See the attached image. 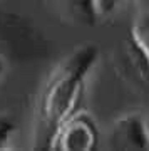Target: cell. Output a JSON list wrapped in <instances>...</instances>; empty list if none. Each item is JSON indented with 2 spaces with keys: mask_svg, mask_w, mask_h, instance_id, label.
Segmentation results:
<instances>
[{
  "mask_svg": "<svg viewBox=\"0 0 149 151\" xmlns=\"http://www.w3.org/2000/svg\"><path fill=\"white\" fill-rule=\"evenodd\" d=\"M129 37H131L134 52L143 60L149 74V10H144L136 15L129 30Z\"/></svg>",
  "mask_w": 149,
  "mask_h": 151,
  "instance_id": "cell-4",
  "label": "cell"
},
{
  "mask_svg": "<svg viewBox=\"0 0 149 151\" xmlns=\"http://www.w3.org/2000/svg\"><path fill=\"white\" fill-rule=\"evenodd\" d=\"M5 70H7V64H5V59H4V57L0 55V77H2V76L5 74Z\"/></svg>",
  "mask_w": 149,
  "mask_h": 151,
  "instance_id": "cell-7",
  "label": "cell"
},
{
  "mask_svg": "<svg viewBox=\"0 0 149 151\" xmlns=\"http://www.w3.org/2000/svg\"><path fill=\"white\" fill-rule=\"evenodd\" d=\"M99 60V49L85 44L74 49L47 79L39 99V124L50 146L55 131L67 118L80 109L87 77Z\"/></svg>",
  "mask_w": 149,
  "mask_h": 151,
  "instance_id": "cell-1",
  "label": "cell"
},
{
  "mask_svg": "<svg viewBox=\"0 0 149 151\" xmlns=\"http://www.w3.org/2000/svg\"><path fill=\"white\" fill-rule=\"evenodd\" d=\"M97 143V128L89 114L77 109L55 131L50 146L62 151H89Z\"/></svg>",
  "mask_w": 149,
  "mask_h": 151,
  "instance_id": "cell-2",
  "label": "cell"
},
{
  "mask_svg": "<svg viewBox=\"0 0 149 151\" xmlns=\"http://www.w3.org/2000/svg\"><path fill=\"white\" fill-rule=\"evenodd\" d=\"M15 133H17L15 124L5 116H0V150L10 148V143L14 139Z\"/></svg>",
  "mask_w": 149,
  "mask_h": 151,
  "instance_id": "cell-6",
  "label": "cell"
},
{
  "mask_svg": "<svg viewBox=\"0 0 149 151\" xmlns=\"http://www.w3.org/2000/svg\"><path fill=\"white\" fill-rule=\"evenodd\" d=\"M114 150H149V124L143 114L129 113L114 121L109 133Z\"/></svg>",
  "mask_w": 149,
  "mask_h": 151,
  "instance_id": "cell-3",
  "label": "cell"
},
{
  "mask_svg": "<svg viewBox=\"0 0 149 151\" xmlns=\"http://www.w3.org/2000/svg\"><path fill=\"white\" fill-rule=\"evenodd\" d=\"M69 9L77 20L87 25L96 24L102 17L99 0H69Z\"/></svg>",
  "mask_w": 149,
  "mask_h": 151,
  "instance_id": "cell-5",
  "label": "cell"
}]
</instances>
